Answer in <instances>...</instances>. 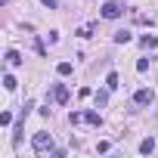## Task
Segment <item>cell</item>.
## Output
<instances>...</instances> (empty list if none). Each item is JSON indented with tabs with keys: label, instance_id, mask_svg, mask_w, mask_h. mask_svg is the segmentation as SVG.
<instances>
[{
	"label": "cell",
	"instance_id": "5b68a950",
	"mask_svg": "<svg viewBox=\"0 0 158 158\" xmlns=\"http://www.w3.org/2000/svg\"><path fill=\"white\" fill-rule=\"evenodd\" d=\"M84 121H87L90 127H99V124H102V118H99V112H84Z\"/></svg>",
	"mask_w": 158,
	"mask_h": 158
},
{
	"label": "cell",
	"instance_id": "9c48e42d",
	"mask_svg": "<svg viewBox=\"0 0 158 158\" xmlns=\"http://www.w3.org/2000/svg\"><path fill=\"white\" fill-rule=\"evenodd\" d=\"M6 62H10V65H22V56H19L16 50H6Z\"/></svg>",
	"mask_w": 158,
	"mask_h": 158
},
{
	"label": "cell",
	"instance_id": "52a82bcc",
	"mask_svg": "<svg viewBox=\"0 0 158 158\" xmlns=\"http://www.w3.org/2000/svg\"><path fill=\"white\" fill-rule=\"evenodd\" d=\"M139 47H146V50H155V47H158V40H155L152 34H143V37H139Z\"/></svg>",
	"mask_w": 158,
	"mask_h": 158
},
{
	"label": "cell",
	"instance_id": "4fadbf2b",
	"mask_svg": "<svg viewBox=\"0 0 158 158\" xmlns=\"http://www.w3.org/2000/svg\"><path fill=\"white\" fill-rule=\"evenodd\" d=\"M3 87H6V90H16V77H13V74H3Z\"/></svg>",
	"mask_w": 158,
	"mask_h": 158
},
{
	"label": "cell",
	"instance_id": "30bf717a",
	"mask_svg": "<svg viewBox=\"0 0 158 158\" xmlns=\"http://www.w3.org/2000/svg\"><path fill=\"white\" fill-rule=\"evenodd\" d=\"M56 71L65 77V74H71V71H74V65H71V62H59V65H56Z\"/></svg>",
	"mask_w": 158,
	"mask_h": 158
},
{
	"label": "cell",
	"instance_id": "6da1fadb",
	"mask_svg": "<svg viewBox=\"0 0 158 158\" xmlns=\"http://www.w3.org/2000/svg\"><path fill=\"white\" fill-rule=\"evenodd\" d=\"M31 146H34V152H53V133L37 130V133H34V139H31Z\"/></svg>",
	"mask_w": 158,
	"mask_h": 158
},
{
	"label": "cell",
	"instance_id": "3957f363",
	"mask_svg": "<svg viewBox=\"0 0 158 158\" xmlns=\"http://www.w3.org/2000/svg\"><path fill=\"white\" fill-rule=\"evenodd\" d=\"M152 99H155V93H152L149 87H143V90L133 93V102H136V106H152Z\"/></svg>",
	"mask_w": 158,
	"mask_h": 158
},
{
	"label": "cell",
	"instance_id": "8fae6325",
	"mask_svg": "<svg viewBox=\"0 0 158 158\" xmlns=\"http://www.w3.org/2000/svg\"><path fill=\"white\" fill-rule=\"evenodd\" d=\"M106 87H109V90H115V87H118V74H115V71H109V74H106Z\"/></svg>",
	"mask_w": 158,
	"mask_h": 158
},
{
	"label": "cell",
	"instance_id": "e0dca14e",
	"mask_svg": "<svg viewBox=\"0 0 158 158\" xmlns=\"http://www.w3.org/2000/svg\"><path fill=\"white\" fill-rule=\"evenodd\" d=\"M40 3H44L47 10H56V0H40Z\"/></svg>",
	"mask_w": 158,
	"mask_h": 158
},
{
	"label": "cell",
	"instance_id": "8992f818",
	"mask_svg": "<svg viewBox=\"0 0 158 158\" xmlns=\"http://www.w3.org/2000/svg\"><path fill=\"white\" fill-rule=\"evenodd\" d=\"M139 152H143V155H152V152H155V139H152V136H146V139L139 143Z\"/></svg>",
	"mask_w": 158,
	"mask_h": 158
},
{
	"label": "cell",
	"instance_id": "7c38bea8",
	"mask_svg": "<svg viewBox=\"0 0 158 158\" xmlns=\"http://www.w3.org/2000/svg\"><path fill=\"white\" fill-rule=\"evenodd\" d=\"M115 44H130V31H115Z\"/></svg>",
	"mask_w": 158,
	"mask_h": 158
},
{
	"label": "cell",
	"instance_id": "ba28073f",
	"mask_svg": "<svg viewBox=\"0 0 158 158\" xmlns=\"http://www.w3.org/2000/svg\"><path fill=\"white\" fill-rule=\"evenodd\" d=\"M93 99H96V109H99V106H106V102H109V90H96V93H93Z\"/></svg>",
	"mask_w": 158,
	"mask_h": 158
},
{
	"label": "cell",
	"instance_id": "5bb4252c",
	"mask_svg": "<svg viewBox=\"0 0 158 158\" xmlns=\"http://www.w3.org/2000/svg\"><path fill=\"white\" fill-rule=\"evenodd\" d=\"M68 121H71V124H81V121H84V112H71Z\"/></svg>",
	"mask_w": 158,
	"mask_h": 158
},
{
	"label": "cell",
	"instance_id": "7a4b0ae2",
	"mask_svg": "<svg viewBox=\"0 0 158 158\" xmlns=\"http://www.w3.org/2000/svg\"><path fill=\"white\" fill-rule=\"evenodd\" d=\"M124 13V6L118 3V0H109V3H102V19H118Z\"/></svg>",
	"mask_w": 158,
	"mask_h": 158
},
{
	"label": "cell",
	"instance_id": "2e32d148",
	"mask_svg": "<svg viewBox=\"0 0 158 158\" xmlns=\"http://www.w3.org/2000/svg\"><path fill=\"white\" fill-rule=\"evenodd\" d=\"M77 34H81V37H90V34H93V25H84V28L77 31Z\"/></svg>",
	"mask_w": 158,
	"mask_h": 158
},
{
	"label": "cell",
	"instance_id": "9a60e30c",
	"mask_svg": "<svg viewBox=\"0 0 158 158\" xmlns=\"http://www.w3.org/2000/svg\"><path fill=\"white\" fill-rule=\"evenodd\" d=\"M0 124H13V115L10 112H0Z\"/></svg>",
	"mask_w": 158,
	"mask_h": 158
},
{
	"label": "cell",
	"instance_id": "277c9868",
	"mask_svg": "<svg viewBox=\"0 0 158 158\" xmlns=\"http://www.w3.org/2000/svg\"><path fill=\"white\" fill-rule=\"evenodd\" d=\"M53 99H56L59 106H65V102H68V87H65V84H56V87H53Z\"/></svg>",
	"mask_w": 158,
	"mask_h": 158
}]
</instances>
